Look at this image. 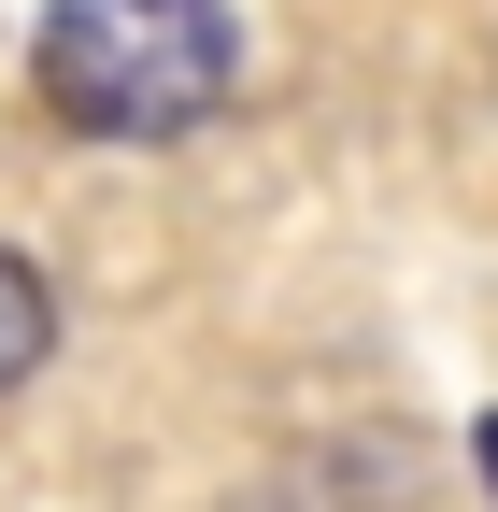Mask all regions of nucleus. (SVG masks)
Returning <instances> with one entry per match:
<instances>
[{
    "instance_id": "nucleus-2",
    "label": "nucleus",
    "mask_w": 498,
    "mask_h": 512,
    "mask_svg": "<svg viewBox=\"0 0 498 512\" xmlns=\"http://www.w3.org/2000/svg\"><path fill=\"white\" fill-rule=\"evenodd\" d=\"M43 356H57V271L0 242V399H15V384H29Z\"/></svg>"
},
{
    "instance_id": "nucleus-3",
    "label": "nucleus",
    "mask_w": 498,
    "mask_h": 512,
    "mask_svg": "<svg viewBox=\"0 0 498 512\" xmlns=\"http://www.w3.org/2000/svg\"><path fill=\"white\" fill-rule=\"evenodd\" d=\"M470 456H484V484H498V413H484V427H470Z\"/></svg>"
},
{
    "instance_id": "nucleus-1",
    "label": "nucleus",
    "mask_w": 498,
    "mask_h": 512,
    "mask_svg": "<svg viewBox=\"0 0 498 512\" xmlns=\"http://www.w3.org/2000/svg\"><path fill=\"white\" fill-rule=\"evenodd\" d=\"M29 72L86 143H185L228 100L242 29H228V0H43Z\"/></svg>"
}]
</instances>
